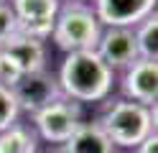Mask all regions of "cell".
<instances>
[{"label": "cell", "mask_w": 158, "mask_h": 153, "mask_svg": "<svg viewBox=\"0 0 158 153\" xmlns=\"http://www.w3.org/2000/svg\"><path fill=\"white\" fill-rule=\"evenodd\" d=\"M59 89L61 97L84 105V102H102L112 92L115 71L100 59L97 51H74L66 54L59 69Z\"/></svg>", "instance_id": "obj_1"}, {"label": "cell", "mask_w": 158, "mask_h": 153, "mask_svg": "<svg viewBox=\"0 0 158 153\" xmlns=\"http://www.w3.org/2000/svg\"><path fill=\"white\" fill-rule=\"evenodd\" d=\"M97 125L115 148H138L151 133H156V107L138 105L133 100H115L107 105Z\"/></svg>", "instance_id": "obj_2"}, {"label": "cell", "mask_w": 158, "mask_h": 153, "mask_svg": "<svg viewBox=\"0 0 158 153\" xmlns=\"http://www.w3.org/2000/svg\"><path fill=\"white\" fill-rule=\"evenodd\" d=\"M100 33H102V23L97 20L94 10L89 5H84V3L59 5L51 38L61 51H66V54L94 51L97 41H100Z\"/></svg>", "instance_id": "obj_3"}, {"label": "cell", "mask_w": 158, "mask_h": 153, "mask_svg": "<svg viewBox=\"0 0 158 153\" xmlns=\"http://www.w3.org/2000/svg\"><path fill=\"white\" fill-rule=\"evenodd\" d=\"M31 117H33L36 130L41 133V138L48 140V143H66L72 138V133L79 128V122H82L79 105L72 102V100H66V97L54 100L48 107L38 110Z\"/></svg>", "instance_id": "obj_4"}, {"label": "cell", "mask_w": 158, "mask_h": 153, "mask_svg": "<svg viewBox=\"0 0 158 153\" xmlns=\"http://www.w3.org/2000/svg\"><path fill=\"white\" fill-rule=\"evenodd\" d=\"M13 97L18 102V110L36 115L38 110L48 107L54 100L61 97L56 77H51L48 71H33V74H23L13 87Z\"/></svg>", "instance_id": "obj_5"}, {"label": "cell", "mask_w": 158, "mask_h": 153, "mask_svg": "<svg viewBox=\"0 0 158 153\" xmlns=\"http://www.w3.org/2000/svg\"><path fill=\"white\" fill-rule=\"evenodd\" d=\"M15 13L18 31L26 36H33L38 41L51 38L54 20L59 13V0H10L8 3Z\"/></svg>", "instance_id": "obj_6"}, {"label": "cell", "mask_w": 158, "mask_h": 153, "mask_svg": "<svg viewBox=\"0 0 158 153\" xmlns=\"http://www.w3.org/2000/svg\"><path fill=\"white\" fill-rule=\"evenodd\" d=\"M92 10L105 28H135L156 13V0H94Z\"/></svg>", "instance_id": "obj_7"}, {"label": "cell", "mask_w": 158, "mask_h": 153, "mask_svg": "<svg viewBox=\"0 0 158 153\" xmlns=\"http://www.w3.org/2000/svg\"><path fill=\"white\" fill-rule=\"evenodd\" d=\"M123 95H125V100H133L138 105L156 107V100H158V61L135 59L125 69Z\"/></svg>", "instance_id": "obj_8"}, {"label": "cell", "mask_w": 158, "mask_h": 153, "mask_svg": "<svg viewBox=\"0 0 158 153\" xmlns=\"http://www.w3.org/2000/svg\"><path fill=\"white\" fill-rule=\"evenodd\" d=\"M94 51L100 54V59L112 71L115 69H127L138 59V46H135L133 28H102Z\"/></svg>", "instance_id": "obj_9"}, {"label": "cell", "mask_w": 158, "mask_h": 153, "mask_svg": "<svg viewBox=\"0 0 158 153\" xmlns=\"http://www.w3.org/2000/svg\"><path fill=\"white\" fill-rule=\"evenodd\" d=\"M0 49L15 61L23 74H33V71H44L46 69V44L33 38V36H26V33L18 31V33H13Z\"/></svg>", "instance_id": "obj_10"}, {"label": "cell", "mask_w": 158, "mask_h": 153, "mask_svg": "<svg viewBox=\"0 0 158 153\" xmlns=\"http://www.w3.org/2000/svg\"><path fill=\"white\" fill-rule=\"evenodd\" d=\"M64 153H115V146L97 122H79L72 138L64 143Z\"/></svg>", "instance_id": "obj_11"}, {"label": "cell", "mask_w": 158, "mask_h": 153, "mask_svg": "<svg viewBox=\"0 0 158 153\" xmlns=\"http://www.w3.org/2000/svg\"><path fill=\"white\" fill-rule=\"evenodd\" d=\"M135 46H138V59L158 61V15L151 13L133 28Z\"/></svg>", "instance_id": "obj_12"}, {"label": "cell", "mask_w": 158, "mask_h": 153, "mask_svg": "<svg viewBox=\"0 0 158 153\" xmlns=\"http://www.w3.org/2000/svg\"><path fill=\"white\" fill-rule=\"evenodd\" d=\"M0 153H36V135L15 122L0 133Z\"/></svg>", "instance_id": "obj_13"}, {"label": "cell", "mask_w": 158, "mask_h": 153, "mask_svg": "<svg viewBox=\"0 0 158 153\" xmlns=\"http://www.w3.org/2000/svg\"><path fill=\"white\" fill-rule=\"evenodd\" d=\"M18 112H21V110H18V102L13 97V89L0 87V133H3L5 128L15 125Z\"/></svg>", "instance_id": "obj_14"}, {"label": "cell", "mask_w": 158, "mask_h": 153, "mask_svg": "<svg viewBox=\"0 0 158 153\" xmlns=\"http://www.w3.org/2000/svg\"><path fill=\"white\" fill-rule=\"evenodd\" d=\"M23 77V71L18 69V64L5 54L3 49H0V87H8V89H13L15 87V82Z\"/></svg>", "instance_id": "obj_15"}, {"label": "cell", "mask_w": 158, "mask_h": 153, "mask_svg": "<svg viewBox=\"0 0 158 153\" xmlns=\"http://www.w3.org/2000/svg\"><path fill=\"white\" fill-rule=\"evenodd\" d=\"M13 33H18V20H15V13L13 8L5 3V0H0V46L5 44L8 38Z\"/></svg>", "instance_id": "obj_16"}, {"label": "cell", "mask_w": 158, "mask_h": 153, "mask_svg": "<svg viewBox=\"0 0 158 153\" xmlns=\"http://www.w3.org/2000/svg\"><path fill=\"white\" fill-rule=\"evenodd\" d=\"M138 153H158V135L156 133H151V135L138 146Z\"/></svg>", "instance_id": "obj_17"}, {"label": "cell", "mask_w": 158, "mask_h": 153, "mask_svg": "<svg viewBox=\"0 0 158 153\" xmlns=\"http://www.w3.org/2000/svg\"><path fill=\"white\" fill-rule=\"evenodd\" d=\"M59 3H61V0H59ZM66 3H79V0H66Z\"/></svg>", "instance_id": "obj_18"}]
</instances>
